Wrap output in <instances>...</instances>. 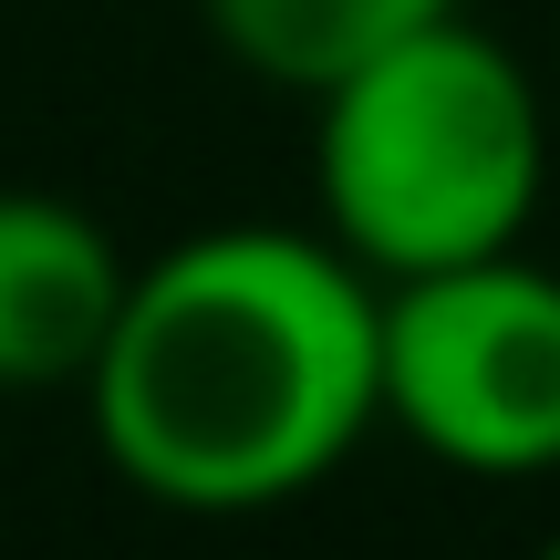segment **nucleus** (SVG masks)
Listing matches in <instances>:
<instances>
[{"mask_svg": "<svg viewBox=\"0 0 560 560\" xmlns=\"http://www.w3.org/2000/svg\"><path fill=\"white\" fill-rule=\"evenodd\" d=\"M374 332L384 280L322 229H198L136 260L83 374V416L104 467L166 509H280L384 425Z\"/></svg>", "mask_w": 560, "mask_h": 560, "instance_id": "f257e3e1", "label": "nucleus"}, {"mask_svg": "<svg viewBox=\"0 0 560 560\" xmlns=\"http://www.w3.org/2000/svg\"><path fill=\"white\" fill-rule=\"evenodd\" d=\"M384 425L457 478L560 467V270L488 249L457 270L384 280Z\"/></svg>", "mask_w": 560, "mask_h": 560, "instance_id": "7ed1b4c3", "label": "nucleus"}, {"mask_svg": "<svg viewBox=\"0 0 560 560\" xmlns=\"http://www.w3.org/2000/svg\"><path fill=\"white\" fill-rule=\"evenodd\" d=\"M446 11L457 0H208V32L280 94H332L342 73H363L374 52H395Z\"/></svg>", "mask_w": 560, "mask_h": 560, "instance_id": "39448f33", "label": "nucleus"}, {"mask_svg": "<svg viewBox=\"0 0 560 560\" xmlns=\"http://www.w3.org/2000/svg\"><path fill=\"white\" fill-rule=\"evenodd\" d=\"M550 177V115L509 42L467 11L405 32L332 94H312L322 240L374 280L520 249Z\"/></svg>", "mask_w": 560, "mask_h": 560, "instance_id": "f03ea898", "label": "nucleus"}, {"mask_svg": "<svg viewBox=\"0 0 560 560\" xmlns=\"http://www.w3.org/2000/svg\"><path fill=\"white\" fill-rule=\"evenodd\" d=\"M125 260L94 208L52 187H0V395H52L94 374L104 332L125 312Z\"/></svg>", "mask_w": 560, "mask_h": 560, "instance_id": "20e7f679", "label": "nucleus"}, {"mask_svg": "<svg viewBox=\"0 0 560 560\" xmlns=\"http://www.w3.org/2000/svg\"><path fill=\"white\" fill-rule=\"evenodd\" d=\"M540 560H560V540H550V550H540Z\"/></svg>", "mask_w": 560, "mask_h": 560, "instance_id": "423d86ee", "label": "nucleus"}]
</instances>
